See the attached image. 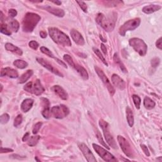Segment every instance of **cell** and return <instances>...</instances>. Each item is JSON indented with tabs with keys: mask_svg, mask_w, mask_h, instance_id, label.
I'll list each match as a JSON object with an SVG mask.
<instances>
[{
	"mask_svg": "<svg viewBox=\"0 0 162 162\" xmlns=\"http://www.w3.org/2000/svg\"><path fill=\"white\" fill-rule=\"evenodd\" d=\"M48 31L49 36L55 43L63 46H72V43L69 37L58 28L51 27L49 28Z\"/></svg>",
	"mask_w": 162,
	"mask_h": 162,
	"instance_id": "obj_1",
	"label": "cell"
},
{
	"mask_svg": "<svg viewBox=\"0 0 162 162\" xmlns=\"http://www.w3.org/2000/svg\"><path fill=\"white\" fill-rule=\"evenodd\" d=\"M41 16L34 13H27L22 21V29L24 32H31L40 21Z\"/></svg>",
	"mask_w": 162,
	"mask_h": 162,
	"instance_id": "obj_2",
	"label": "cell"
},
{
	"mask_svg": "<svg viewBox=\"0 0 162 162\" xmlns=\"http://www.w3.org/2000/svg\"><path fill=\"white\" fill-rule=\"evenodd\" d=\"M96 21L106 31L111 32L113 30L115 26L116 17H106L103 13H98L96 15Z\"/></svg>",
	"mask_w": 162,
	"mask_h": 162,
	"instance_id": "obj_3",
	"label": "cell"
},
{
	"mask_svg": "<svg viewBox=\"0 0 162 162\" xmlns=\"http://www.w3.org/2000/svg\"><path fill=\"white\" fill-rule=\"evenodd\" d=\"M99 125L103 130V134L105 137L107 143L110 145L113 149H117V145L112 135L111 134L110 131V126L108 122L103 119H101L99 122Z\"/></svg>",
	"mask_w": 162,
	"mask_h": 162,
	"instance_id": "obj_4",
	"label": "cell"
},
{
	"mask_svg": "<svg viewBox=\"0 0 162 162\" xmlns=\"http://www.w3.org/2000/svg\"><path fill=\"white\" fill-rule=\"evenodd\" d=\"M129 45L132 47L136 52L139 54L140 56H144L146 55L148 50V46L143 40L139 38H134L129 39Z\"/></svg>",
	"mask_w": 162,
	"mask_h": 162,
	"instance_id": "obj_5",
	"label": "cell"
},
{
	"mask_svg": "<svg viewBox=\"0 0 162 162\" xmlns=\"http://www.w3.org/2000/svg\"><path fill=\"white\" fill-rule=\"evenodd\" d=\"M141 23V19L139 18H136L129 20L125 22L119 29V34L122 36H124L126 33L129 30H134L139 26Z\"/></svg>",
	"mask_w": 162,
	"mask_h": 162,
	"instance_id": "obj_6",
	"label": "cell"
},
{
	"mask_svg": "<svg viewBox=\"0 0 162 162\" xmlns=\"http://www.w3.org/2000/svg\"><path fill=\"white\" fill-rule=\"evenodd\" d=\"M93 147L96 153L99 154V156L105 161H117V160L115 158L113 155L111 154V153L106 151L105 149H104L103 147H101L99 145L96 144H93Z\"/></svg>",
	"mask_w": 162,
	"mask_h": 162,
	"instance_id": "obj_7",
	"label": "cell"
},
{
	"mask_svg": "<svg viewBox=\"0 0 162 162\" xmlns=\"http://www.w3.org/2000/svg\"><path fill=\"white\" fill-rule=\"evenodd\" d=\"M69 114V110L64 104L55 106L51 109V115L56 119H63Z\"/></svg>",
	"mask_w": 162,
	"mask_h": 162,
	"instance_id": "obj_8",
	"label": "cell"
},
{
	"mask_svg": "<svg viewBox=\"0 0 162 162\" xmlns=\"http://www.w3.org/2000/svg\"><path fill=\"white\" fill-rule=\"evenodd\" d=\"M94 69H95L96 72L97 73V76H99L100 79L103 81V84L107 87V89H108V90L110 95L113 96L115 93V89H114L113 86L111 85L110 81L108 79V77L106 76L105 74H104L103 71L97 66L94 67Z\"/></svg>",
	"mask_w": 162,
	"mask_h": 162,
	"instance_id": "obj_9",
	"label": "cell"
},
{
	"mask_svg": "<svg viewBox=\"0 0 162 162\" xmlns=\"http://www.w3.org/2000/svg\"><path fill=\"white\" fill-rule=\"evenodd\" d=\"M117 140L121 147V149L122 150L125 154L129 158H134L132 148L129 143L127 141L126 138L122 136H118Z\"/></svg>",
	"mask_w": 162,
	"mask_h": 162,
	"instance_id": "obj_10",
	"label": "cell"
},
{
	"mask_svg": "<svg viewBox=\"0 0 162 162\" xmlns=\"http://www.w3.org/2000/svg\"><path fill=\"white\" fill-rule=\"evenodd\" d=\"M78 146L80 150L82 151V154H84V157L86 158V159L87 161L89 162H96L97 160L94 157V154L91 151L89 148L87 147L86 145L84 143H79L78 144Z\"/></svg>",
	"mask_w": 162,
	"mask_h": 162,
	"instance_id": "obj_11",
	"label": "cell"
},
{
	"mask_svg": "<svg viewBox=\"0 0 162 162\" xmlns=\"http://www.w3.org/2000/svg\"><path fill=\"white\" fill-rule=\"evenodd\" d=\"M37 61H38V62L39 64H41L43 67H45V68H46V69H48L51 72L53 73L56 76H58L59 77H63V74L61 72H60V71L58 69H56V68H55V67H53L49 63H48L45 60L41 58H37Z\"/></svg>",
	"mask_w": 162,
	"mask_h": 162,
	"instance_id": "obj_12",
	"label": "cell"
},
{
	"mask_svg": "<svg viewBox=\"0 0 162 162\" xmlns=\"http://www.w3.org/2000/svg\"><path fill=\"white\" fill-rule=\"evenodd\" d=\"M70 35L72 39L73 40V41L75 42L77 45L83 46L84 44H85V41H84L82 36L81 35V34L79 31H77V30L72 29L71 30Z\"/></svg>",
	"mask_w": 162,
	"mask_h": 162,
	"instance_id": "obj_13",
	"label": "cell"
},
{
	"mask_svg": "<svg viewBox=\"0 0 162 162\" xmlns=\"http://www.w3.org/2000/svg\"><path fill=\"white\" fill-rule=\"evenodd\" d=\"M111 82L114 84L115 86H116L117 88H119L120 90H124L126 88V82H125V81L117 74L114 73L111 76Z\"/></svg>",
	"mask_w": 162,
	"mask_h": 162,
	"instance_id": "obj_14",
	"label": "cell"
},
{
	"mask_svg": "<svg viewBox=\"0 0 162 162\" xmlns=\"http://www.w3.org/2000/svg\"><path fill=\"white\" fill-rule=\"evenodd\" d=\"M8 76L10 78L15 79L19 77V73L15 69H13L10 67H6V68H3L1 71V77Z\"/></svg>",
	"mask_w": 162,
	"mask_h": 162,
	"instance_id": "obj_15",
	"label": "cell"
},
{
	"mask_svg": "<svg viewBox=\"0 0 162 162\" xmlns=\"http://www.w3.org/2000/svg\"><path fill=\"white\" fill-rule=\"evenodd\" d=\"M51 90H52L54 93H55L56 94H57L61 99L63 100H67L68 99L69 96L68 94L66 92V91L64 90L62 87L60 86H53L51 88Z\"/></svg>",
	"mask_w": 162,
	"mask_h": 162,
	"instance_id": "obj_16",
	"label": "cell"
},
{
	"mask_svg": "<svg viewBox=\"0 0 162 162\" xmlns=\"http://www.w3.org/2000/svg\"><path fill=\"white\" fill-rule=\"evenodd\" d=\"M44 91H45V88L41 83V81L39 79H37L34 84H32L31 93L36 94V96H39L44 93Z\"/></svg>",
	"mask_w": 162,
	"mask_h": 162,
	"instance_id": "obj_17",
	"label": "cell"
},
{
	"mask_svg": "<svg viewBox=\"0 0 162 162\" xmlns=\"http://www.w3.org/2000/svg\"><path fill=\"white\" fill-rule=\"evenodd\" d=\"M43 106V110L42 111V115L45 119H48L51 117V110H50V104L49 101L48 99L46 98H41Z\"/></svg>",
	"mask_w": 162,
	"mask_h": 162,
	"instance_id": "obj_18",
	"label": "cell"
},
{
	"mask_svg": "<svg viewBox=\"0 0 162 162\" xmlns=\"http://www.w3.org/2000/svg\"><path fill=\"white\" fill-rule=\"evenodd\" d=\"M161 8V6L157 5H150L146 6L143 8V12L146 14H151L155 12L158 11Z\"/></svg>",
	"mask_w": 162,
	"mask_h": 162,
	"instance_id": "obj_19",
	"label": "cell"
},
{
	"mask_svg": "<svg viewBox=\"0 0 162 162\" xmlns=\"http://www.w3.org/2000/svg\"><path fill=\"white\" fill-rule=\"evenodd\" d=\"M34 100L32 99H25L21 104V109L23 112H27L32 107Z\"/></svg>",
	"mask_w": 162,
	"mask_h": 162,
	"instance_id": "obj_20",
	"label": "cell"
},
{
	"mask_svg": "<svg viewBox=\"0 0 162 162\" xmlns=\"http://www.w3.org/2000/svg\"><path fill=\"white\" fill-rule=\"evenodd\" d=\"M45 9L46 11L51 13V14L57 16H59V17H63V16L65 15V12L62 9L50 7V6H46V7H45Z\"/></svg>",
	"mask_w": 162,
	"mask_h": 162,
	"instance_id": "obj_21",
	"label": "cell"
},
{
	"mask_svg": "<svg viewBox=\"0 0 162 162\" xmlns=\"http://www.w3.org/2000/svg\"><path fill=\"white\" fill-rule=\"evenodd\" d=\"M5 47V49L7 51H11V52H12L13 53H15V54H16V55H20V56L22 55V54H23L22 51L19 48H18V47L13 45L12 43H6Z\"/></svg>",
	"mask_w": 162,
	"mask_h": 162,
	"instance_id": "obj_22",
	"label": "cell"
},
{
	"mask_svg": "<svg viewBox=\"0 0 162 162\" xmlns=\"http://www.w3.org/2000/svg\"><path fill=\"white\" fill-rule=\"evenodd\" d=\"M74 69L77 71V72L80 74V76L82 77V78L84 80H87L89 79L88 73H87L86 70L84 69L83 67L76 64V66L74 67Z\"/></svg>",
	"mask_w": 162,
	"mask_h": 162,
	"instance_id": "obj_23",
	"label": "cell"
},
{
	"mask_svg": "<svg viewBox=\"0 0 162 162\" xmlns=\"http://www.w3.org/2000/svg\"><path fill=\"white\" fill-rule=\"evenodd\" d=\"M33 73H34V72L32 70H27L26 72L23 73L21 76V77H20L19 80V84L25 83L30 78V77L32 76Z\"/></svg>",
	"mask_w": 162,
	"mask_h": 162,
	"instance_id": "obj_24",
	"label": "cell"
},
{
	"mask_svg": "<svg viewBox=\"0 0 162 162\" xmlns=\"http://www.w3.org/2000/svg\"><path fill=\"white\" fill-rule=\"evenodd\" d=\"M126 115H127V122H128V124H129V126L130 127H132L134 126V119L132 111V110L130 109V108L129 106H127L126 108Z\"/></svg>",
	"mask_w": 162,
	"mask_h": 162,
	"instance_id": "obj_25",
	"label": "cell"
},
{
	"mask_svg": "<svg viewBox=\"0 0 162 162\" xmlns=\"http://www.w3.org/2000/svg\"><path fill=\"white\" fill-rule=\"evenodd\" d=\"M155 102L149 97H145L144 100V106L148 110H151L155 106Z\"/></svg>",
	"mask_w": 162,
	"mask_h": 162,
	"instance_id": "obj_26",
	"label": "cell"
},
{
	"mask_svg": "<svg viewBox=\"0 0 162 162\" xmlns=\"http://www.w3.org/2000/svg\"><path fill=\"white\" fill-rule=\"evenodd\" d=\"M113 60L115 61V62L117 64H118V65H119L120 69L122 70V71L123 72H124V73H127V69L126 68V67L124 66L123 63L122 62V61L120 60L119 56H118V54L117 53H115V55L113 56Z\"/></svg>",
	"mask_w": 162,
	"mask_h": 162,
	"instance_id": "obj_27",
	"label": "cell"
},
{
	"mask_svg": "<svg viewBox=\"0 0 162 162\" xmlns=\"http://www.w3.org/2000/svg\"><path fill=\"white\" fill-rule=\"evenodd\" d=\"M13 65H14L16 67H17L18 69H25L26 67L28 66V63L26 62H25V61H23L21 60H16L14 61Z\"/></svg>",
	"mask_w": 162,
	"mask_h": 162,
	"instance_id": "obj_28",
	"label": "cell"
},
{
	"mask_svg": "<svg viewBox=\"0 0 162 162\" xmlns=\"http://www.w3.org/2000/svg\"><path fill=\"white\" fill-rule=\"evenodd\" d=\"M10 27L13 32H16L19 29L20 24H19V23L17 20H12V21L10 22Z\"/></svg>",
	"mask_w": 162,
	"mask_h": 162,
	"instance_id": "obj_29",
	"label": "cell"
},
{
	"mask_svg": "<svg viewBox=\"0 0 162 162\" xmlns=\"http://www.w3.org/2000/svg\"><path fill=\"white\" fill-rule=\"evenodd\" d=\"M40 139L39 136H31L29 138V140L28 142V144L30 146H35L38 144L39 140Z\"/></svg>",
	"mask_w": 162,
	"mask_h": 162,
	"instance_id": "obj_30",
	"label": "cell"
},
{
	"mask_svg": "<svg viewBox=\"0 0 162 162\" xmlns=\"http://www.w3.org/2000/svg\"><path fill=\"white\" fill-rule=\"evenodd\" d=\"M93 51H94V53H95L96 55V56H97V57H98V58H99L101 61H102L103 63L104 64V65H106V66L108 65V63L106 62V61L105 58H104L103 55H102V54H101V53L100 52V51L98 49H96V48H93Z\"/></svg>",
	"mask_w": 162,
	"mask_h": 162,
	"instance_id": "obj_31",
	"label": "cell"
},
{
	"mask_svg": "<svg viewBox=\"0 0 162 162\" xmlns=\"http://www.w3.org/2000/svg\"><path fill=\"white\" fill-rule=\"evenodd\" d=\"M63 60L66 61V62L68 63L69 65H70L72 67H73V68L75 67L76 63H74L72 58L69 55H64L63 56Z\"/></svg>",
	"mask_w": 162,
	"mask_h": 162,
	"instance_id": "obj_32",
	"label": "cell"
},
{
	"mask_svg": "<svg viewBox=\"0 0 162 162\" xmlns=\"http://www.w3.org/2000/svg\"><path fill=\"white\" fill-rule=\"evenodd\" d=\"M132 100H133V101H134V103L135 104V106H136V108L139 109L141 103V100L140 97L138 96L137 95L134 94V95H132Z\"/></svg>",
	"mask_w": 162,
	"mask_h": 162,
	"instance_id": "obj_33",
	"label": "cell"
},
{
	"mask_svg": "<svg viewBox=\"0 0 162 162\" xmlns=\"http://www.w3.org/2000/svg\"><path fill=\"white\" fill-rule=\"evenodd\" d=\"M40 50L43 53L45 54V55H48V56L51 57V58H55V57H54L53 54L52 53V52L49 49L46 48V47H45V46L41 47Z\"/></svg>",
	"mask_w": 162,
	"mask_h": 162,
	"instance_id": "obj_34",
	"label": "cell"
},
{
	"mask_svg": "<svg viewBox=\"0 0 162 162\" xmlns=\"http://www.w3.org/2000/svg\"><path fill=\"white\" fill-rule=\"evenodd\" d=\"M1 32L3 34L10 36L12 34V32L10 31V30L8 29V27L6 24H1Z\"/></svg>",
	"mask_w": 162,
	"mask_h": 162,
	"instance_id": "obj_35",
	"label": "cell"
},
{
	"mask_svg": "<svg viewBox=\"0 0 162 162\" xmlns=\"http://www.w3.org/2000/svg\"><path fill=\"white\" fill-rule=\"evenodd\" d=\"M10 120V116L7 113H4L0 117V122L2 124H5L8 122Z\"/></svg>",
	"mask_w": 162,
	"mask_h": 162,
	"instance_id": "obj_36",
	"label": "cell"
},
{
	"mask_svg": "<svg viewBox=\"0 0 162 162\" xmlns=\"http://www.w3.org/2000/svg\"><path fill=\"white\" fill-rule=\"evenodd\" d=\"M22 122V115H19L15 118V119L14 120V123H13V125L14 126L17 127L18 126H19L20 124H21Z\"/></svg>",
	"mask_w": 162,
	"mask_h": 162,
	"instance_id": "obj_37",
	"label": "cell"
},
{
	"mask_svg": "<svg viewBox=\"0 0 162 162\" xmlns=\"http://www.w3.org/2000/svg\"><path fill=\"white\" fill-rule=\"evenodd\" d=\"M96 137H97V139H98V140H99V141H100V143L101 144L103 145V146H104V147H106V148H107V149H108V150L110 149V148L107 146L106 144L105 143V142H104L102 137H101V134H100V132L99 131H97V132Z\"/></svg>",
	"mask_w": 162,
	"mask_h": 162,
	"instance_id": "obj_38",
	"label": "cell"
},
{
	"mask_svg": "<svg viewBox=\"0 0 162 162\" xmlns=\"http://www.w3.org/2000/svg\"><path fill=\"white\" fill-rule=\"evenodd\" d=\"M160 63V60L159 58H154L151 61V66L154 67V68H156V67H157L158 65H159Z\"/></svg>",
	"mask_w": 162,
	"mask_h": 162,
	"instance_id": "obj_39",
	"label": "cell"
},
{
	"mask_svg": "<svg viewBox=\"0 0 162 162\" xmlns=\"http://www.w3.org/2000/svg\"><path fill=\"white\" fill-rule=\"evenodd\" d=\"M42 124H43L42 122H38L35 125L34 127V128H33V130H32V133L34 134H36L38 132L39 129H41V126H42Z\"/></svg>",
	"mask_w": 162,
	"mask_h": 162,
	"instance_id": "obj_40",
	"label": "cell"
},
{
	"mask_svg": "<svg viewBox=\"0 0 162 162\" xmlns=\"http://www.w3.org/2000/svg\"><path fill=\"white\" fill-rule=\"evenodd\" d=\"M76 2L78 3L79 6L81 8V9L83 10V12H84L85 13H87V5L86 4V3H84V1H77Z\"/></svg>",
	"mask_w": 162,
	"mask_h": 162,
	"instance_id": "obj_41",
	"label": "cell"
},
{
	"mask_svg": "<svg viewBox=\"0 0 162 162\" xmlns=\"http://www.w3.org/2000/svg\"><path fill=\"white\" fill-rule=\"evenodd\" d=\"M29 45L30 46V48H31L32 49H34V50H36L39 47L38 43H37L36 41H32L29 42Z\"/></svg>",
	"mask_w": 162,
	"mask_h": 162,
	"instance_id": "obj_42",
	"label": "cell"
},
{
	"mask_svg": "<svg viewBox=\"0 0 162 162\" xmlns=\"http://www.w3.org/2000/svg\"><path fill=\"white\" fill-rule=\"evenodd\" d=\"M33 83L32 82H29L27 84H25V86L23 87V89L25 90L27 92L31 93V89H32V86Z\"/></svg>",
	"mask_w": 162,
	"mask_h": 162,
	"instance_id": "obj_43",
	"label": "cell"
},
{
	"mask_svg": "<svg viewBox=\"0 0 162 162\" xmlns=\"http://www.w3.org/2000/svg\"><path fill=\"white\" fill-rule=\"evenodd\" d=\"M141 148H142V150H143L144 153H145V154H146V156L149 157L150 155V151H149V150H148V148H147V146H146V145L141 144Z\"/></svg>",
	"mask_w": 162,
	"mask_h": 162,
	"instance_id": "obj_44",
	"label": "cell"
},
{
	"mask_svg": "<svg viewBox=\"0 0 162 162\" xmlns=\"http://www.w3.org/2000/svg\"><path fill=\"white\" fill-rule=\"evenodd\" d=\"M8 14L10 16H12V17H15V16L17 15V12H16V10L15 9H10L8 11Z\"/></svg>",
	"mask_w": 162,
	"mask_h": 162,
	"instance_id": "obj_45",
	"label": "cell"
},
{
	"mask_svg": "<svg viewBox=\"0 0 162 162\" xmlns=\"http://www.w3.org/2000/svg\"><path fill=\"white\" fill-rule=\"evenodd\" d=\"M13 150L12 149H10V148H5L1 147V149H0V153H10V152H13Z\"/></svg>",
	"mask_w": 162,
	"mask_h": 162,
	"instance_id": "obj_46",
	"label": "cell"
},
{
	"mask_svg": "<svg viewBox=\"0 0 162 162\" xmlns=\"http://www.w3.org/2000/svg\"><path fill=\"white\" fill-rule=\"evenodd\" d=\"M161 38H160L159 39H158L157 40V41L156 42V46L157 47V48L159 49H162V44H161Z\"/></svg>",
	"mask_w": 162,
	"mask_h": 162,
	"instance_id": "obj_47",
	"label": "cell"
},
{
	"mask_svg": "<svg viewBox=\"0 0 162 162\" xmlns=\"http://www.w3.org/2000/svg\"><path fill=\"white\" fill-rule=\"evenodd\" d=\"M101 51L103 52V53L104 54V55H107V49H106V46H104V45H103V44H101Z\"/></svg>",
	"mask_w": 162,
	"mask_h": 162,
	"instance_id": "obj_48",
	"label": "cell"
},
{
	"mask_svg": "<svg viewBox=\"0 0 162 162\" xmlns=\"http://www.w3.org/2000/svg\"><path fill=\"white\" fill-rule=\"evenodd\" d=\"M55 59L56 60V62H58L60 65H62V66H63L64 67H65V68H67V65L66 64L64 63V62H63L62 61H61L60 59H58V58H55Z\"/></svg>",
	"mask_w": 162,
	"mask_h": 162,
	"instance_id": "obj_49",
	"label": "cell"
},
{
	"mask_svg": "<svg viewBox=\"0 0 162 162\" xmlns=\"http://www.w3.org/2000/svg\"><path fill=\"white\" fill-rule=\"evenodd\" d=\"M29 132H27V133H26L24 136H23V138H22V141H23V142H25V141H27L29 139Z\"/></svg>",
	"mask_w": 162,
	"mask_h": 162,
	"instance_id": "obj_50",
	"label": "cell"
},
{
	"mask_svg": "<svg viewBox=\"0 0 162 162\" xmlns=\"http://www.w3.org/2000/svg\"><path fill=\"white\" fill-rule=\"evenodd\" d=\"M40 36L42 38H46L47 36V33L45 31L40 32Z\"/></svg>",
	"mask_w": 162,
	"mask_h": 162,
	"instance_id": "obj_51",
	"label": "cell"
},
{
	"mask_svg": "<svg viewBox=\"0 0 162 162\" xmlns=\"http://www.w3.org/2000/svg\"><path fill=\"white\" fill-rule=\"evenodd\" d=\"M52 3H55V4L57 5H62V2L60 1H51Z\"/></svg>",
	"mask_w": 162,
	"mask_h": 162,
	"instance_id": "obj_52",
	"label": "cell"
},
{
	"mask_svg": "<svg viewBox=\"0 0 162 162\" xmlns=\"http://www.w3.org/2000/svg\"><path fill=\"white\" fill-rule=\"evenodd\" d=\"M3 12H1V21L3 22Z\"/></svg>",
	"mask_w": 162,
	"mask_h": 162,
	"instance_id": "obj_53",
	"label": "cell"
},
{
	"mask_svg": "<svg viewBox=\"0 0 162 162\" xmlns=\"http://www.w3.org/2000/svg\"><path fill=\"white\" fill-rule=\"evenodd\" d=\"M35 160H36V161H40V160L38 159V157H35Z\"/></svg>",
	"mask_w": 162,
	"mask_h": 162,
	"instance_id": "obj_54",
	"label": "cell"
}]
</instances>
